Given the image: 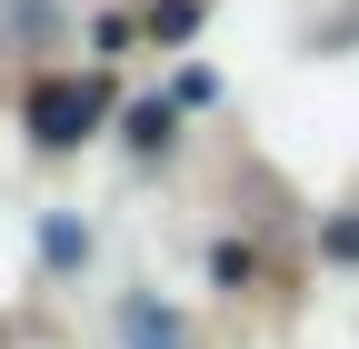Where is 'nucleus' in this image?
Listing matches in <instances>:
<instances>
[{
    "label": "nucleus",
    "mask_w": 359,
    "mask_h": 349,
    "mask_svg": "<svg viewBox=\"0 0 359 349\" xmlns=\"http://www.w3.org/2000/svg\"><path fill=\"white\" fill-rule=\"evenodd\" d=\"M90 120H100V80H40V90H30V130L50 150L90 140Z\"/></svg>",
    "instance_id": "obj_1"
}]
</instances>
